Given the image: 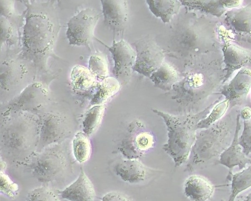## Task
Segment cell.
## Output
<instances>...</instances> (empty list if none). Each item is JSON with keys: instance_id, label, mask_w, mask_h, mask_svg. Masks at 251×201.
Returning a JSON list of instances; mask_svg holds the SVG:
<instances>
[{"instance_id": "7a4b0ae2", "label": "cell", "mask_w": 251, "mask_h": 201, "mask_svg": "<svg viewBox=\"0 0 251 201\" xmlns=\"http://www.w3.org/2000/svg\"><path fill=\"white\" fill-rule=\"evenodd\" d=\"M234 125L233 119L228 115L196 134L188 159L189 171L204 167L215 160L218 163L217 158L233 140Z\"/></svg>"}, {"instance_id": "ffe728a7", "label": "cell", "mask_w": 251, "mask_h": 201, "mask_svg": "<svg viewBox=\"0 0 251 201\" xmlns=\"http://www.w3.org/2000/svg\"><path fill=\"white\" fill-rule=\"evenodd\" d=\"M71 79L75 90H86L95 86L96 77L89 69L77 65L72 72Z\"/></svg>"}, {"instance_id": "cb8c5ba5", "label": "cell", "mask_w": 251, "mask_h": 201, "mask_svg": "<svg viewBox=\"0 0 251 201\" xmlns=\"http://www.w3.org/2000/svg\"><path fill=\"white\" fill-rule=\"evenodd\" d=\"M229 102V100L226 99L214 106L207 116L197 125V129L207 128L219 121L226 113Z\"/></svg>"}, {"instance_id": "7c38bea8", "label": "cell", "mask_w": 251, "mask_h": 201, "mask_svg": "<svg viewBox=\"0 0 251 201\" xmlns=\"http://www.w3.org/2000/svg\"><path fill=\"white\" fill-rule=\"evenodd\" d=\"M60 195L69 201H93L96 196L94 186L83 170L74 182L60 192Z\"/></svg>"}, {"instance_id": "d4e9b609", "label": "cell", "mask_w": 251, "mask_h": 201, "mask_svg": "<svg viewBox=\"0 0 251 201\" xmlns=\"http://www.w3.org/2000/svg\"><path fill=\"white\" fill-rule=\"evenodd\" d=\"M89 70L97 78L103 80L106 78L108 69L105 61L99 55H92L89 61Z\"/></svg>"}, {"instance_id": "8992f818", "label": "cell", "mask_w": 251, "mask_h": 201, "mask_svg": "<svg viewBox=\"0 0 251 201\" xmlns=\"http://www.w3.org/2000/svg\"><path fill=\"white\" fill-rule=\"evenodd\" d=\"M136 57L134 71L150 77L163 64V53L151 40H143L136 45Z\"/></svg>"}, {"instance_id": "9a60e30c", "label": "cell", "mask_w": 251, "mask_h": 201, "mask_svg": "<svg viewBox=\"0 0 251 201\" xmlns=\"http://www.w3.org/2000/svg\"><path fill=\"white\" fill-rule=\"evenodd\" d=\"M46 95L41 90H27L9 104L10 110L36 111L45 102Z\"/></svg>"}, {"instance_id": "ac0fdd59", "label": "cell", "mask_w": 251, "mask_h": 201, "mask_svg": "<svg viewBox=\"0 0 251 201\" xmlns=\"http://www.w3.org/2000/svg\"><path fill=\"white\" fill-rule=\"evenodd\" d=\"M251 86V71L243 70L236 75L231 81L227 97L230 100H235L244 97Z\"/></svg>"}, {"instance_id": "5b68a950", "label": "cell", "mask_w": 251, "mask_h": 201, "mask_svg": "<svg viewBox=\"0 0 251 201\" xmlns=\"http://www.w3.org/2000/svg\"><path fill=\"white\" fill-rule=\"evenodd\" d=\"M154 144L153 136L140 122L135 121L128 126L127 133L120 150L127 159H138Z\"/></svg>"}, {"instance_id": "ba28073f", "label": "cell", "mask_w": 251, "mask_h": 201, "mask_svg": "<svg viewBox=\"0 0 251 201\" xmlns=\"http://www.w3.org/2000/svg\"><path fill=\"white\" fill-rule=\"evenodd\" d=\"M106 47L111 53L114 60L113 73L114 76L119 82H127L135 62L136 52L123 40L114 42L111 47Z\"/></svg>"}, {"instance_id": "30bf717a", "label": "cell", "mask_w": 251, "mask_h": 201, "mask_svg": "<svg viewBox=\"0 0 251 201\" xmlns=\"http://www.w3.org/2000/svg\"><path fill=\"white\" fill-rule=\"evenodd\" d=\"M68 133V127L64 119L55 113H49L42 120L39 133L40 144L43 147L59 142Z\"/></svg>"}, {"instance_id": "3957f363", "label": "cell", "mask_w": 251, "mask_h": 201, "mask_svg": "<svg viewBox=\"0 0 251 201\" xmlns=\"http://www.w3.org/2000/svg\"><path fill=\"white\" fill-rule=\"evenodd\" d=\"M100 14L87 8L72 17L67 23V38L75 46L88 45L94 36V31Z\"/></svg>"}, {"instance_id": "5bb4252c", "label": "cell", "mask_w": 251, "mask_h": 201, "mask_svg": "<svg viewBox=\"0 0 251 201\" xmlns=\"http://www.w3.org/2000/svg\"><path fill=\"white\" fill-rule=\"evenodd\" d=\"M214 186L205 177L193 175L189 176L184 184L185 196L192 201H207L212 196Z\"/></svg>"}, {"instance_id": "7402d4cb", "label": "cell", "mask_w": 251, "mask_h": 201, "mask_svg": "<svg viewBox=\"0 0 251 201\" xmlns=\"http://www.w3.org/2000/svg\"><path fill=\"white\" fill-rule=\"evenodd\" d=\"M104 105H97L86 113L82 122L83 131L87 136L92 135L100 125L104 112Z\"/></svg>"}, {"instance_id": "44dd1931", "label": "cell", "mask_w": 251, "mask_h": 201, "mask_svg": "<svg viewBox=\"0 0 251 201\" xmlns=\"http://www.w3.org/2000/svg\"><path fill=\"white\" fill-rule=\"evenodd\" d=\"M230 181L231 191L228 201H235L239 194L251 187V165L241 172L233 174Z\"/></svg>"}, {"instance_id": "4dcf8cb0", "label": "cell", "mask_w": 251, "mask_h": 201, "mask_svg": "<svg viewBox=\"0 0 251 201\" xmlns=\"http://www.w3.org/2000/svg\"><path fill=\"white\" fill-rule=\"evenodd\" d=\"M243 201H251V192L246 196Z\"/></svg>"}, {"instance_id": "f546056e", "label": "cell", "mask_w": 251, "mask_h": 201, "mask_svg": "<svg viewBox=\"0 0 251 201\" xmlns=\"http://www.w3.org/2000/svg\"><path fill=\"white\" fill-rule=\"evenodd\" d=\"M239 114L240 118L244 121H249L251 118V108L245 107L241 110Z\"/></svg>"}, {"instance_id": "83f0119b", "label": "cell", "mask_w": 251, "mask_h": 201, "mask_svg": "<svg viewBox=\"0 0 251 201\" xmlns=\"http://www.w3.org/2000/svg\"><path fill=\"white\" fill-rule=\"evenodd\" d=\"M19 186L9 177L0 172V192L9 198L14 199L17 195Z\"/></svg>"}, {"instance_id": "e0dca14e", "label": "cell", "mask_w": 251, "mask_h": 201, "mask_svg": "<svg viewBox=\"0 0 251 201\" xmlns=\"http://www.w3.org/2000/svg\"><path fill=\"white\" fill-rule=\"evenodd\" d=\"M150 78L155 86L168 91L177 81L178 74L173 67L168 64L163 63Z\"/></svg>"}, {"instance_id": "9c48e42d", "label": "cell", "mask_w": 251, "mask_h": 201, "mask_svg": "<svg viewBox=\"0 0 251 201\" xmlns=\"http://www.w3.org/2000/svg\"><path fill=\"white\" fill-rule=\"evenodd\" d=\"M241 128L240 114L236 118V125L233 140L230 146L221 154L218 163L229 169L227 179L230 181L233 169L238 166L240 170L245 169L247 164H251V159L245 154L239 143V133Z\"/></svg>"}, {"instance_id": "f1b7e54d", "label": "cell", "mask_w": 251, "mask_h": 201, "mask_svg": "<svg viewBox=\"0 0 251 201\" xmlns=\"http://www.w3.org/2000/svg\"><path fill=\"white\" fill-rule=\"evenodd\" d=\"M101 201H133L128 196L117 192H111L106 194Z\"/></svg>"}, {"instance_id": "4fadbf2b", "label": "cell", "mask_w": 251, "mask_h": 201, "mask_svg": "<svg viewBox=\"0 0 251 201\" xmlns=\"http://www.w3.org/2000/svg\"><path fill=\"white\" fill-rule=\"evenodd\" d=\"M148 170L137 159L122 160L114 167L116 174L123 181L131 184L144 181L149 174Z\"/></svg>"}, {"instance_id": "2e32d148", "label": "cell", "mask_w": 251, "mask_h": 201, "mask_svg": "<svg viewBox=\"0 0 251 201\" xmlns=\"http://www.w3.org/2000/svg\"><path fill=\"white\" fill-rule=\"evenodd\" d=\"M149 8L156 17L164 23H169L172 16L177 13L182 5L178 0H146Z\"/></svg>"}, {"instance_id": "1f68e13d", "label": "cell", "mask_w": 251, "mask_h": 201, "mask_svg": "<svg viewBox=\"0 0 251 201\" xmlns=\"http://www.w3.org/2000/svg\"><path fill=\"white\" fill-rule=\"evenodd\" d=\"M221 201H224V200H222ZM242 201L238 200V201Z\"/></svg>"}, {"instance_id": "484cf974", "label": "cell", "mask_w": 251, "mask_h": 201, "mask_svg": "<svg viewBox=\"0 0 251 201\" xmlns=\"http://www.w3.org/2000/svg\"><path fill=\"white\" fill-rule=\"evenodd\" d=\"M26 201H60L58 197L46 187L35 188L27 194Z\"/></svg>"}, {"instance_id": "d6986e66", "label": "cell", "mask_w": 251, "mask_h": 201, "mask_svg": "<svg viewBox=\"0 0 251 201\" xmlns=\"http://www.w3.org/2000/svg\"><path fill=\"white\" fill-rule=\"evenodd\" d=\"M119 81L112 77H106L102 80L98 90L91 101L92 105H102L120 89Z\"/></svg>"}, {"instance_id": "603a6c76", "label": "cell", "mask_w": 251, "mask_h": 201, "mask_svg": "<svg viewBox=\"0 0 251 201\" xmlns=\"http://www.w3.org/2000/svg\"><path fill=\"white\" fill-rule=\"evenodd\" d=\"M73 153L76 160L80 163L87 161L91 152V146L88 136L83 132H78L73 140Z\"/></svg>"}, {"instance_id": "277c9868", "label": "cell", "mask_w": 251, "mask_h": 201, "mask_svg": "<svg viewBox=\"0 0 251 201\" xmlns=\"http://www.w3.org/2000/svg\"><path fill=\"white\" fill-rule=\"evenodd\" d=\"M36 127L26 119H17L8 124L2 136L4 145L16 152L29 149L36 140Z\"/></svg>"}, {"instance_id": "52a82bcc", "label": "cell", "mask_w": 251, "mask_h": 201, "mask_svg": "<svg viewBox=\"0 0 251 201\" xmlns=\"http://www.w3.org/2000/svg\"><path fill=\"white\" fill-rule=\"evenodd\" d=\"M33 176L43 182L54 179L65 166L63 157L56 151L43 152L33 156L30 164Z\"/></svg>"}, {"instance_id": "4316f807", "label": "cell", "mask_w": 251, "mask_h": 201, "mask_svg": "<svg viewBox=\"0 0 251 201\" xmlns=\"http://www.w3.org/2000/svg\"><path fill=\"white\" fill-rule=\"evenodd\" d=\"M238 140L243 152L251 159V121L250 120L244 121V129Z\"/></svg>"}, {"instance_id": "8fae6325", "label": "cell", "mask_w": 251, "mask_h": 201, "mask_svg": "<svg viewBox=\"0 0 251 201\" xmlns=\"http://www.w3.org/2000/svg\"><path fill=\"white\" fill-rule=\"evenodd\" d=\"M105 24L113 30L125 29L128 19L126 0H101Z\"/></svg>"}, {"instance_id": "6da1fadb", "label": "cell", "mask_w": 251, "mask_h": 201, "mask_svg": "<svg viewBox=\"0 0 251 201\" xmlns=\"http://www.w3.org/2000/svg\"><path fill=\"white\" fill-rule=\"evenodd\" d=\"M209 108L195 115L175 116L152 109L160 116L167 126L168 140L163 149L173 159L175 167L185 163L189 159L196 140L197 125L210 113Z\"/></svg>"}]
</instances>
